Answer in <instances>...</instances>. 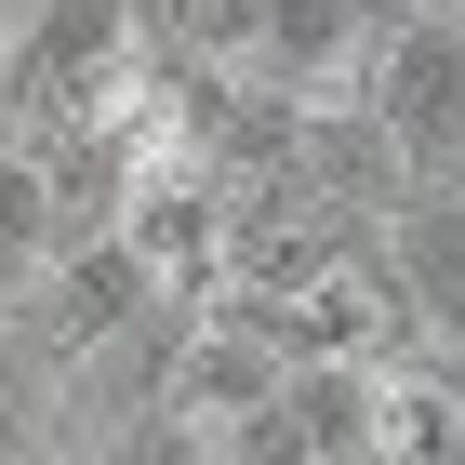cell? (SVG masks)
I'll return each mask as SVG.
<instances>
[{
	"label": "cell",
	"instance_id": "6",
	"mask_svg": "<svg viewBox=\"0 0 465 465\" xmlns=\"http://www.w3.org/2000/svg\"><path fill=\"white\" fill-rule=\"evenodd\" d=\"M14 134H27V120H14V80H0V146H14Z\"/></svg>",
	"mask_w": 465,
	"mask_h": 465
},
{
	"label": "cell",
	"instance_id": "3",
	"mask_svg": "<svg viewBox=\"0 0 465 465\" xmlns=\"http://www.w3.org/2000/svg\"><path fill=\"white\" fill-rule=\"evenodd\" d=\"M359 54H372V40H359L346 0H266V14H252V40H240V67H252V80H280L292 107L359 94Z\"/></svg>",
	"mask_w": 465,
	"mask_h": 465
},
{
	"label": "cell",
	"instance_id": "2",
	"mask_svg": "<svg viewBox=\"0 0 465 465\" xmlns=\"http://www.w3.org/2000/svg\"><path fill=\"white\" fill-rule=\"evenodd\" d=\"M280 412H292L306 465H372V439H386V359H359V346L280 359Z\"/></svg>",
	"mask_w": 465,
	"mask_h": 465
},
{
	"label": "cell",
	"instance_id": "5",
	"mask_svg": "<svg viewBox=\"0 0 465 465\" xmlns=\"http://www.w3.org/2000/svg\"><path fill=\"white\" fill-rule=\"evenodd\" d=\"M346 14H359V40H386L399 14H426V0H346Z\"/></svg>",
	"mask_w": 465,
	"mask_h": 465
},
{
	"label": "cell",
	"instance_id": "1",
	"mask_svg": "<svg viewBox=\"0 0 465 465\" xmlns=\"http://www.w3.org/2000/svg\"><path fill=\"white\" fill-rule=\"evenodd\" d=\"M359 107L386 120V146H399L412 186L465 173V27L452 14H399V27L359 54Z\"/></svg>",
	"mask_w": 465,
	"mask_h": 465
},
{
	"label": "cell",
	"instance_id": "4",
	"mask_svg": "<svg viewBox=\"0 0 465 465\" xmlns=\"http://www.w3.org/2000/svg\"><path fill=\"white\" fill-rule=\"evenodd\" d=\"M54 266V186H40V146L14 134L0 146V320H14V292Z\"/></svg>",
	"mask_w": 465,
	"mask_h": 465
}]
</instances>
